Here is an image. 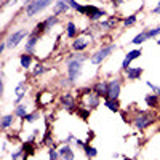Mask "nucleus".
I'll list each match as a JSON object with an SVG mask.
<instances>
[{
    "label": "nucleus",
    "mask_w": 160,
    "mask_h": 160,
    "mask_svg": "<svg viewBox=\"0 0 160 160\" xmlns=\"http://www.w3.org/2000/svg\"><path fill=\"white\" fill-rule=\"evenodd\" d=\"M47 72V66L43 62H37L34 66V69H32V75L34 77H40V75H43Z\"/></svg>",
    "instance_id": "7c9ffc66"
},
{
    "label": "nucleus",
    "mask_w": 160,
    "mask_h": 160,
    "mask_svg": "<svg viewBox=\"0 0 160 160\" xmlns=\"http://www.w3.org/2000/svg\"><path fill=\"white\" fill-rule=\"evenodd\" d=\"M22 2H24L26 5H28V3H31V2H32V0H22Z\"/></svg>",
    "instance_id": "ea45409f"
},
{
    "label": "nucleus",
    "mask_w": 160,
    "mask_h": 160,
    "mask_svg": "<svg viewBox=\"0 0 160 160\" xmlns=\"http://www.w3.org/2000/svg\"><path fill=\"white\" fill-rule=\"evenodd\" d=\"M82 120H88L90 118V114H91V111L88 109V108H85V106H82V104H78V109H77V112H75Z\"/></svg>",
    "instance_id": "c756f323"
},
{
    "label": "nucleus",
    "mask_w": 160,
    "mask_h": 160,
    "mask_svg": "<svg viewBox=\"0 0 160 160\" xmlns=\"http://www.w3.org/2000/svg\"><path fill=\"white\" fill-rule=\"evenodd\" d=\"M48 160H61L59 158V151H56L55 148H51L48 152Z\"/></svg>",
    "instance_id": "72a5a7b5"
},
{
    "label": "nucleus",
    "mask_w": 160,
    "mask_h": 160,
    "mask_svg": "<svg viewBox=\"0 0 160 160\" xmlns=\"http://www.w3.org/2000/svg\"><path fill=\"white\" fill-rule=\"evenodd\" d=\"M118 21H120L118 18L109 16V18H106V19L99 21V29H101V31H112V29L117 28V22H118Z\"/></svg>",
    "instance_id": "6ab92c4d"
},
{
    "label": "nucleus",
    "mask_w": 160,
    "mask_h": 160,
    "mask_svg": "<svg viewBox=\"0 0 160 160\" xmlns=\"http://www.w3.org/2000/svg\"><path fill=\"white\" fill-rule=\"evenodd\" d=\"M136 21H138V15H128V16H125L123 19H122V22H123V26L125 28H131V26H135L136 24Z\"/></svg>",
    "instance_id": "473e14b6"
},
{
    "label": "nucleus",
    "mask_w": 160,
    "mask_h": 160,
    "mask_svg": "<svg viewBox=\"0 0 160 160\" xmlns=\"http://www.w3.org/2000/svg\"><path fill=\"white\" fill-rule=\"evenodd\" d=\"M115 50H117V45H115V43L102 45L99 50H96V51L90 56V62H91V64H95V66H99V64H102L106 59H108Z\"/></svg>",
    "instance_id": "20e7f679"
},
{
    "label": "nucleus",
    "mask_w": 160,
    "mask_h": 160,
    "mask_svg": "<svg viewBox=\"0 0 160 160\" xmlns=\"http://www.w3.org/2000/svg\"><path fill=\"white\" fill-rule=\"evenodd\" d=\"M58 151H59V158L61 160H75V154H74L72 146L69 142H64Z\"/></svg>",
    "instance_id": "dca6fc26"
},
{
    "label": "nucleus",
    "mask_w": 160,
    "mask_h": 160,
    "mask_svg": "<svg viewBox=\"0 0 160 160\" xmlns=\"http://www.w3.org/2000/svg\"><path fill=\"white\" fill-rule=\"evenodd\" d=\"M40 42V34H35V32H31L29 37L26 38V47H24V51L29 53V55H34L35 53V48Z\"/></svg>",
    "instance_id": "9b49d317"
},
{
    "label": "nucleus",
    "mask_w": 160,
    "mask_h": 160,
    "mask_svg": "<svg viewBox=\"0 0 160 160\" xmlns=\"http://www.w3.org/2000/svg\"><path fill=\"white\" fill-rule=\"evenodd\" d=\"M55 2L56 0H32L31 3L24 7V15H26V18H34L38 13L45 11L48 7L55 5Z\"/></svg>",
    "instance_id": "f03ea898"
},
{
    "label": "nucleus",
    "mask_w": 160,
    "mask_h": 160,
    "mask_svg": "<svg viewBox=\"0 0 160 160\" xmlns=\"http://www.w3.org/2000/svg\"><path fill=\"white\" fill-rule=\"evenodd\" d=\"M26 95H28V85H26V82H19L15 88V106L21 104L26 98Z\"/></svg>",
    "instance_id": "4468645a"
},
{
    "label": "nucleus",
    "mask_w": 160,
    "mask_h": 160,
    "mask_svg": "<svg viewBox=\"0 0 160 160\" xmlns=\"http://www.w3.org/2000/svg\"><path fill=\"white\" fill-rule=\"evenodd\" d=\"M102 104L111 112H120V102H118V99H109V98H106V99H102Z\"/></svg>",
    "instance_id": "a878e982"
},
{
    "label": "nucleus",
    "mask_w": 160,
    "mask_h": 160,
    "mask_svg": "<svg viewBox=\"0 0 160 160\" xmlns=\"http://www.w3.org/2000/svg\"><path fill=\"white\" fill-rule=\"evenodd\" d=\"M152 15H160V0L157 2V5L152 8Z\"/></svg>",
    "instance_id": "e433bc0d"
},
{
    "label": "nucleus",
    "mask_w": 160,
    "mask_h": 160,
    "mask_svg": "<svg viewBox=\"0 0 160 160\" xmlns=\"http://www.w3.org/2000/svg\"><path fill=\"white\" fill-rule=\"evenodd\" d=\"M59 22V16H56V15H50V16H47L45 19H43V26H45V34H48L55 26Z\"/></svg>",
    "instance_id": "393cba45"
},
{
    "label": "nucleus",
    "mask_w": 160,
    "mask_h": 160,
    "mask_svg": "<svg viewBox=\"0 0 160 160\" xmlns=\"http://www.w3.org/2000/svg\"><path fill=\"white\" fill-rule=\"evenodd\" d=\"M18 3V0H7V5H11V7H15Z\"/></svg>",
    "instance_id": "4c0bfd02"
},
{
    "label": "nucleus",
    "mask_w": 160,
    "mask_h": 160,
    "mask_svg": "<svg viewBox=\"0 0 160 160\" xmlns=\"http://www.w3.org/2000/svg\"><path fill=\"white\" fill-rule=\"evenodd\" d=\"M82 93H80V104L85 106V108H88L90 111H95L98 109L99 106H101V96H98L95 91H93L91 88H83V90H80Z\"/></svg>",
    "instance_id": "7ed1b4c3"
},
{
    "label": "nucleus",
    "mask_w": 160,
    "mask_h": 160,
    "mask_svg": "<svg viewBox=\"0 0 160 160\" xmlns=\"http://www.w3.org/2000/svg\"><path fill=\"white\" fill-rule=\"evenodd\" d=\"M13 114H15L18 118H24L26 115L29 114V109H28V104L26 102H21V104H18L16 108H15V111H13Z\"/></svg>",
    "instance_id": "bb28decb"
},
{
    "label": "nucleus",
    "mask_w": 160,
    "mask_h": 160,
    "mask_svg": "<svg viewBox=\"0 0 160 160\" xmlns=\"http://www.w3.org/2000/svg\"><path fill=\"white\" fill-rule=\"evenodd\" d=\"M11 160H28V154L24 152L22 148H19L11 152Z\"/></svg>",
    "instance_id": "2f4dec72"
},
{
    "label": "nucleus",
    "mask_w": 160,
    "mask_h": 160,
    "mask_svg": "<svg viewBox=\"0 0 160 160\" xmlns=\"http://www.w3.org/2000/svg\"><path fill=\"white\" fill-rule=\"evenodd\" d=\"M109 2H111V3H114V5H120V3L123 2V0H109Z\"/></svg>",
    "instance_id": "58836bf2"
},
{
    "label": "nucleus",
    "mask_w": 160,
    "mask_h": 160,
    "mask_svg": "<svg viewBox=\"0 0 160 160\" xmlns=\"http://www.w3.org/2000/svg\"><path fill=\"white\" fill-rule=\"evenodd\" d=\"M83 2H90V0H83Z\"/></svg>",
    "instance_id": "37998d69"
},
{
    "label": "nucleus",
    "mask_w": 160,
    "mask_h": 160,
    "mask_svg": "<svg viewBox=\"0 0 160 160\" xmlns=\"http://www.w3.org/2000/svg\"><path fill=\"white\" fill-rule=\"evenodd\" d=\"M148 40H151V37H149V31H148V29H142L141 32H138L135 37H133L131 43H133V45H142L144 42H148Z\"/></svg>",
    "instance_id": "b1692460"
},
{
    "label": "nucleus",
    "mask_w": 160,
    "mask_h": 160,
    "mask_svg": "<svg viewBox=\"0 0 160 160\" xmlns=\"http://www.w3.org/2000/svg\"><path fill=\"white\" fill-rule=\"evenodd\" d=\"M32 61H34V55H29V53H22L19 55V68H22L24 71H29L32 68Z\"/></svg>",
    "instance_id": "aec40b11"
},
{
    "label": "nucleus",
    "mask_w": 160,
    "mask_h": 160,
    "mask_svg": "<svg viewBox=\"0 0 160 160\" xmlns=\"http://www.w3.org/2000/svg\"><path fill=\"white\" fill-rule=\"evenodd\" d=\"M141 55H142V48H135V50H130L127 55H125V58H123V61H122V72H127L130 68H131V62L135 61V59H138V58H141Z\"/></svg>",
    "instance_id": "9d476101"
},
{
    "label": "nucleus",
    "mask_w": 160,
    "mask_h": 160,
    "mask_svg": "<svg viewBox=\"0 0 160 160\" xmlns=\"http://www.w3.org/2000/svg\"><path fill=\"white\" fill-rule=\"evenodd\" d=\"M142 74H144V69L141 66H138V68H130L125 72V80H128V82H136V80L141 78Z\"/></svg>",
    "instance_id": "f3484780"
},
{
    "label": "nucleus",
    "mask_w": 160,
    "mask_h": 160,
    "mask_svg": "<svg viewBox=\"0 0 160 160\" xmlns=\"http://www.w3.org/2000/svg\"><path fill=\"white\" fill-rule=\"evenodd\" d=\"M146 85H148V87L151 88V91H152V93H155V95H158V96H160V87H158V85L152 83L151 80H148V82H146Z\"/></svg>",
    "instance_id": "c9c22d12"
},
{
    "label": "nucleus",
    "mask_w": 160,
    "mask_h": 160,
    "mask_svg": "<svg viewBox=\"0 0 160 160\" xmlns=\"http://www.w3.org/2000/svg\"><path fill=\"white\" fill-rule=\"evenodd\" d=\"M59 102H61V106L68 111V112H77V109H78V102H77V98H75V95L74 93H62L61 95V98H59Z\"/></svg>",
    "instance_id": "0eeeda50"
},
{
    "label": "nucleus",
    "mask_w": 160,
    "mask_h": 160,
    "mask_svg": "<svg viewBox=\"0 0 160 160\" xmlns=\"http://www.w3.org/2000/svg\"><path fill=\"white\" fill-rule=\"evenodd\" d=\"M91 22H99L102 21L104 16H108V11L96 7V5H91V3H87V15H85Z\"/></svg>",
    "instance_id": "1a4fd4ad"
},
{
    "label": "nucleus",
    "mask_w": 160,
    "mask_h": 160,
    "mask_svg": "<svg viewBox=\"0 0 160 160\" xmlns=\"http://www.w3.org/2000/svg\"><path fill=\"white\" fill-rule=\"evenodd\" d=\"M122 80L120 77H114L108 80V98L109 99H118L122 93Z\"/></svg>",
    "instance_id": "6e6552de"
},
{
    "label": "nucleus",
    "mask_w": 160,
    "mask_h": 160,
    "mask_svg": "<svg viewBox=\"0 0 160 160\" xmlns=\"http://www.w3.org/2000/svg\"><path fill=\"white\" fill-rule=\"evenodd\" d=\"M157 45H158V47H160V37H158V38H157Z\"/></svg>",
    "instance_id": "a19ab883"
},
{
    "label": "nucleus",
    "mask_w": 160,
    "mask_h": 160,
    "mask_svg": "<svg viewBox=\"0 0 160 160\" xmlns=\"http://www.w3.org/2000/svg\"><path fill=\"white\" fill-rule=\"evenodd\" d=\"M90 40L87 38V35H78L77 38H74L72 42V50L77 51V53H83L88 47H90Z\"/></svg>",
    "instance_id": "f8f14e48"
},
{
    "label": "nucleus",
    "mask_w": 160,
    "mask_h": 160,
    "mask_svg": "<svg viewBox=\"0 0 160 160\" xmlns=\"http://www.w3.org/2000/svg\"><path fill=\"white\" fill-rule=\"evenodd\" d=\"M69 10H71L69 0H56L55 5H53V15L61 16V15H66Z\"/></svg>",
    "instance_id": "ddd939ff"
},
{
    "label": "nucleus",
    "mask_w": 160,
    "mask_h": 160,
    "mask_svg": "<svg viewBox=\"0 0 160 160\" xmlns=\"http://www.w3.org/2000/svg\"><path fill=\"white\" fill-rule=\"evenodd\" d=\"M91 90L95 91L98 96L106 99V98H108V80H99V82H96L95 85H93Z\"/></svg>",
    "instance_id": "a211bd4d"
},
{
    "label": "nucleus",
    "mask_w": 160,
    "mask_h": 160,
    "mask_svg": "<svg viewBox=\"0 0 160 160\" xmlns=\"http://www.w3.org/2000/svg\"><path fill=\"white\" fill-rule=\"evenodd\" d=\"M144 102L148 108L154 109V108H158V104H160V96L155 95V93H148V95L144 96Z\"/></svg>",
    "instance_id": "5701e85b"
},
{
    "label": "nucleus",
    "mask_w": 160,
    "mask_h": 160,
    "mask_svg": "<svg viewBox=\"0 0 160 160\" xmlns=\"http://www.w3.org/2000/svg\"><path fill=\"white\" fill-rule=\"evenodd\" d=\"M64 31H66V35H68V38H77L78 37V28H77V24L74 21H68L64 26Z\"/></svg>",
    "instance_id": "4be33fe9"
},
{
    "label": "nucleus",
    "mask_w": 160,
    "mask_h": 160,
    "mask_svg": "<svg viewBox=\"0 0 160 160\" xmlns=\"http://www.w3.org/2000/svg\"><path fill=\"white\" fill-rule=\"evenodd\" d=\"M88 59V56L85 53H71L69 56L64 58V62H66V74H68V78L71 85H75L77 80L82 75V71H83V62Z\"/></svg>",
    "instance_id": "f257e3e1"
},
{
    "label": "nucleus",
    "mask_w": 160,
    "mask_h": 160,
    "mask_svg": "<svg viewBox=\"0 0 160 160\" xmlns=\"http://www.w3.org/2000/svg\"><path fill=\"white\" fill-rule=\"evenodd\" d=\"M29 29H26V28H21V29H18V31H13L7 38H5V42H7V47H8V50H13V48H16L24 38H28L29 37Z\"/></svg>",
    "instance_id": "423d86ee"
},
{
    "label": "nucleus",
    "mask_w": 160,
    "mask_h": 160,
    "mask_svg": "<svg viewBox=\"0 0 160 160\" xmlns=\"http://www.w3.org/2000/svg\"><path fill=\"white\" fill-rule=\"evenodd\" d=\"M53 99H55V95H53V93H50V91L38 93V95H37V108H40V109L47 108V106H48Z\"/></svg>",
    "instance_id": "2eb2a0df"
},
{
    "label": "nucleus",
    "mask_w": 160,
    "mask_h": 160,
    "mask_svg": "<svg viewBox=\"0 0 160 160\" xmlns=\"http://www.w3.org/2000/svg\"><path fill=\"white\" fill-rule=\"evenodd\" d=\"M83 154H85V157H88V158H96V157H98V149H96L93 144L85 142V146H83Z\"/></svg>",
    "instance_id": "cd10ccee"
},
{
    "label": "nucleus",
    "mask_w": 160,
    "mask_h": 160,
    "mask_svg": "<svg viewBox=\"0 0 160 160\" xmlns=\"http://www.w3.org/2000/svg\"><path fill=\"white\" fill-rule=\"evenodd\" d=\"M18 117L15 115V114H5L3 117H2V120H0V128H2L3 131H7L8 128H11L13 125H15V120H16Z\"/></svg>",
    "instance_id": "412c9836"
},
{
    "label": "nucleus",
    "mask_w": 160,
    "mask_h": 160,
    "mask_svg": "<svg viewBox=\"0 0 160 160\" xmlns=\"http://www.w3.org/2000/svg\"><path fill=\"white\" fill-rule=\"evenodd\" d=\"M154 122H155V115L146 112V111L138 112V115L133 118V125H135V128L138 131H144L146 128H149Z\"/></svg>",
    "instance_id": "39448f33"
},
{
    "label": "nucleus",
    "mask_w": 160,
    "mask_h": 160,
    "mask_svg": "<svg viewBox=\"0 0 160 160\" xmlns=\"http://www.w3.org/2000/svg\"><path fill=\"white\" fill-rule=\"evenodd\" d=\"M149 31V37L151 38H158L160 37V26H157V28H152V29H148Z\"/></svg>",
    "instance_id": "f704fd0d"
},
{
    "label": "nucleus",
    "mask_w": 160,
    "mask_h": 160,
    "mask_svg": "<svg viewBox=\"0 0 160 160\" xmlns=\"http://www.w3.org/2000/svg\"><path fill=\"white\" fill-rule=\"evenodd\" d=\"M40 117H42V114H40L38 109H35L34 112H29L22 120H24L26 123H35V122H38V120H40Z\"/></svg>",
    "instance_id": "c85d7f7f"
},
{
    "label": "nucleus",
    "mask_w": 160,
    "mask_h": 160,
    "mask_svg": "<svg viewBox=\"0 0 160 160\" xmlns=\"http://www.w3.org/2000/svg\"><path fill=\"white\" fill-rule=\"evenodd\" d=\"M123 160H131V158H127V157H125V158H123Z\"/></svg>",
    "instance_id": "79ce46f5"
}]
</instances>
